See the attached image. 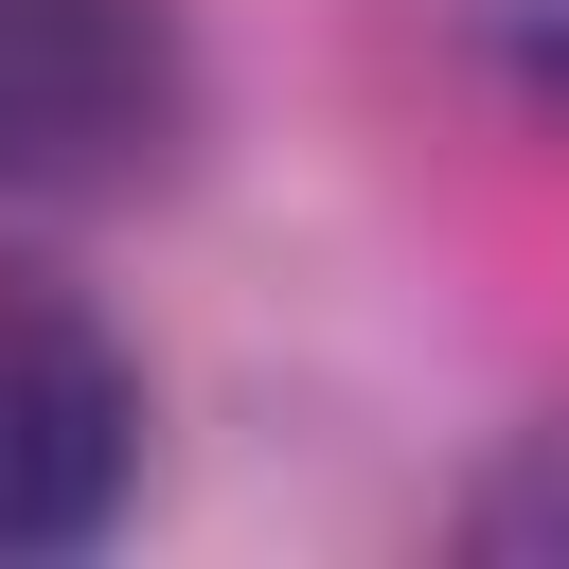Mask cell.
I'll return each instance as SVG.
<instances>
[{
    "label": "cell",
    "mask_w": 569,
    "mask_h": 569,
    "mask_svg": "<svg viewBox=\"0 0 569 569\" xmlns=\"http://www.w3.org/2000/svg\"><path fill=\"white\" fill-rule=\"evenodd\" d=\"M142 480V356L71 284H0V551H89Z\"/></svg>",
    "instance_id": "1"
}]
</instances>
